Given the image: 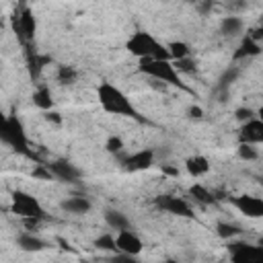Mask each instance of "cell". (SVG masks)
<instances>
[{"mask_svg":"<svg viewBox=\"0 0 263 263\" xmlns=\"http://www.w3.org/2000/svg\"><path fill=\"white\" fill-rule=\"evenodd\" d=\"M115 245H117V253L132 255V257L140 255L142 249H144L142 238H140L136 232H132V230H121V232H117V236H115Z\"/></svg>","mask_w":263,"mask_h":263,"instance_id":"obj_10","label":"cell"},{"mask_svg":"<svg viewBox=\"0 0 263 263\" xmlns=\"http://www.w3.org/2000/svg\"><path fill=\"white\" fill-rule=\"evenodd\" d=\"M105 222L109 224V228L121 232V230H129V220L125 214L117 212V210H107L105 212Z\"/></svg>","mask_w":263,"mask_h":263,"instance_id":"obj_19","label":"cell"},{"mask_svg":"<svg viewBox=\"0 0 263 263\" xmlns=\"http://www.w3.org/2000/svg\"><path fill=\"white\" fill-rule=\"evenodd\" d=\"M261 27H263V25H261Z\"/></svg>","mask_w":263,"mask_h":263,"instance_id":"obj_44","label":"cell"},{"mask_svg":"<svg viewBox=\"0 0 263 263\" xmlns=\"http://www.w3.org/2000/svg\"><path fill=\"white\" fill-rule=\"evenodd\" d=\"M0 138H2V142L8 144L14 152L25 154V156H33V152L29 150V140H27L23 121H21L16 115H6V117L2 119Z\"/></svg>","mask_w":263,"mask_h":263,"instance_id":"obj_4","label":"cell"},{"mask_svg":"<svg viewBox=\"0 0 263 263\" xmlns=\"http://www.w3.org/2000/svg\"><path fill=\"white\" fill-rule=\"evenodd\" d=\"M230 201L247 218H263V199L261 197H255V195H238V197H230Z\"/></svg>","mask_w":263,"mask_h":263,"instance_id":"obj_9","label":"cell"},{"mask_svg":"<svg viewBox=\"0 0 263 263\" xmlns=\"http://www.w3.org/2000/svg\"><path fill=\"white\" fill-rule=\"evenodd\" d=\"M261 53V45L257 43V41H253L249 35L240 41V45L234 49V53H232V60H245V58H255V55H259Z\"/></svg>","mask_w":263,"mask_h":263,"instance_id":"obj_14","label":"cell"},{"mask_svg":"<svg viewBox=\"0 0 263 263\" xmlns=\"http://www.w3.org/2000/svg\"><path fill=\"white\" fill-rule=\"evenodd\" d=\"M95 247L101 249V251H117V245H115V236L113 234H101L95 240Z\"/></svg>","mask_w":263,"mask_h":263,"instance_id":"obj_27","label":"cell"},{"mask_svg":"<svg viewBox=\"0 0 263 263\" xmlns=\"http://www.w3.org/2000/svg\"><path fill=\"white\" fill-rule=\"evenodd\" d=\"M156 205L168 214L181 216V218H193V210L191 205L183 199V197H175V195H160L156 197Z\"/></svg>","mask_w":263,"mask_h":263,"instance_id":"obj_8","label":"cell"},{"mask_svg":"<svg viewBox=\"0 0 263 263\" xmlns=\"http://www.w3.org/2000/svg\"><path fill=\"white\" fill-rule=\"evenodd\" d=\"M111 263H140L136 257H132V255H123V253H119V255H115L113 259H111Z\"/></svg>","mask_w":263,"mask_h":263,"instance_id":"obj_34","label":"cell"},{"mask_svg":"<svg viewBox=\"0 0 263 263\" xmlns=\"http://www.w3.org/2000/svg\"><path fill=\"white\" fill-rule=\"evenodd\" d=\"M43 117H45V121H47V123L62 125V115H60L58 111H53V109H51V111H45V113H43Z\"/></svg>","mask_w":263,"mask_h":263,"instance_id":"obj_33","label":"cell"},{"mask_svg":"<svg viewBox=\"0 0 263 263\" xmlns=\"http://www.w3.org/2000/svg\"><path fill=\"white\" fill-rule=\"evenodd\" d=\"M228 249H230V263H263V249L259 245L232 242Z\"/></svg>","mask_w":263,"mask_h":263,"instance_id":"obj_7","label":"cell"},{"mask_svg":"<svg viewBox=\"0 0 263 263\" xmlns=\"http://www.w3.org/2000/svg\"><path fill=\"white\" fill-rule=\"evenodd\" d=\"M23 220H25V226L27 228H35L37 222H39V218H23Z\"/></svg>","mask_w":263,"mask_h":263,"instance_id":"obj_36","label":"cell"},{"mask_svg":"<svg viewBox=\"0 0 263 263\" xmlns=\"http://www.w3.org/2000/svg\"><path fill=\"white\" fill-rule=\"evenodd\" d=\"M257 117H259V119H261V121H263V105H261V107H259V109H257Z\"/></svg>","mask_w":263,"mask_h":263,"instance_id":"obj_40","label":"cell"},{"mask_svg":"<svg viewBox=\"0 0 263 263\" xmlns=\"http://www.w3.org/2000/svg\"><path fill=\"white\" fill-rule=\"evenodd\" d=\"M152 162H154V152L150 148L138 150V152H134V154L123 158V166L127 171H146V168L152 166Z\"/></svg>","mask_w":263,"mask_h":263,"instance_id":"obj_12","label":"cell"},{"mask_svg":"<svg viewBox=\"0 0 263 263\" xmlns=\"http://www.w3.org/2000/svg\"><path fill=\"white\" fill-rule=\"evenodd\" d=\"M125 49H127L132 55H136L138 60H142V58H152V60H158V62H173L168 47L162 45L160 41H156V39H154L150 33H146V31H136V33L127 39Z\"/></svg>","mask_w":263,"mask_h":263,"instance_id":"obj_2","label":"cell"},{"mask_svg":"<svg viewBox=\"0 0 263 263\" xmlns=\"http://www.w3.org/2000/svg\"><path fill=\"white\" fill-rule=\"evenodd\" d=\"M90 205L92 203L88 201V197H68L60 203V208L66 210L68 214H86L90 210Z\"/></svg>","mask_w":263,"mask_h":263,"instance_id":"obj_17","label":"cell"},{"mask_svg":"<svg viewBox=\"0 0 263 263\" xmlns=\"http://www.w3.org/2000/svg\"><path fill=\"white\" fill-rule=\"evenodd\" d=\"M164 263H179V261H175V259H166Z\"/></svg>","mask_w":263,"mask_h":263,"instance_id":"obj_42","label":"cell"},{"mask_svg":"<svg viewBox=\"0 0 263 263\" xmlns=\"http://www.w3.org/2000/svg\"><path fill=\"white\" fill-rule=\"evenodd\" d=\"M189 117H191V119H201V117H203V109L197 107V105H191V107H189Z\"/></svg>","mask_w":263,"mask_h":263,"instance_id":"obj_35","label":"cell"},{"mask_svg":"<svg viewBox=\"0 0 263 263\" xmlns=\"http://www.w3.org/2000/svg\"><path fill=\"white\" fill-rule=\"evenodd\" d=\"M51 62V58L49 55H39V53H29L27 55V68H29V74H31V78L33 80H37L39 78V74H41V70H43V66H47Z\"/></svg>","mask_w":263,"mask_h":263,"instance_id":"obj_18","label":"cell"},{"mask_svg":"<svg viewBox=\"0 0 263 263\" xmlns=\"http://www.w3.org/2000/svg\"><path fill=\"white\" fill-rule=\"evenodd\" d=\"M12 214L21 216V218H43L45 212L39 203L37 197H33L27 191H12Z\"/></svg>","mask_w":263,"mask_h":263,"instance_id":"obj_5","label":"cell"},{"mask_svg":"<svg viewBox=\"0 0 263 263\" xmlns=\"http://www.w3.org/2000/svg\"><path fill=\"white\" fill-rule=\"evenodd\" d=\"M16 245H18V249H23V251H27V253H37V251H43V249H45V242H43L39 236L31 234V232L18 234Z\"/></svg>","mask_w":263,"mask_h":263,"instance_id":"obj_16","label":"cell"},{"mask_svg":"<svg viewBox=\"0 0 263 263\" xmlns=\"http://www.w3.org/2000/svg\"><path fill=\"white\" fill-rule=\"evenodd\" d=\"M236 78H238V68L230 66V68H226V70H224V74H222V76H220V80H218V90L222 92V99H220V101H224L226 90L230 88V84H232Z\"/></svg>","mask_w":263,"mask_h":263,"instance_id":"obj_22","label":"cell"},{"mask_svg":"<svg viewBox=\"0 0 263 263\" xmlns=\"http://www.w3.org/2000/svg\"><path fill=\"white\" fill-rule=\"evenodd\" d=\"M261 25H263V14H261Z\"/></svg>","mask_w":263,"mask_h":263,"instance_id":"obj_43","label":"cell"},{"mask_svg":"<svg viewBox=\"0 0 263 263\" xmlns=\"http://www.w3.org/2000/svg\"><path fill=\"white\" fill-rule=\"evenodd\" d=\"M58 242L62 245V249H66V251H72V247H70V245H68V242L64 240V238H58Z\"/></svg>","mask_w":263,"mask_h":263,"instance_id":"obj_38","label":"cell"},{"mask_svg":"<svg viewBox=\"0 0 263 263\" xmlns=\"http://www.w3.org/2000/svg\"><path fill=\"white\" fill-rule=\"evenodd\" d=\"M105 150L111 152V154H117L123 150V140L119 136H109L107 142H105Z\"/></svg>","mask_w":263,"mask_h":263,"instance_id":"obj_29","label":"cell"},{"mask_svg":"<svg viewBox=\"0 0 263 263\" xmlns=\"http://www.w3.org/2000/svg\"><path fill=\"white\" fill-rule=\"evenodd\" d=\"M166 47H168V51H171L173 62H177V60H185V58H191V49H189V45H187L185 41H171Z\"/></svg>","mask_w":263,"mask_h":263,"instance_id":"obj_24","label":"cell"},{"mask_svg":"<svg viewBox=\"0 0 263 263\" xmlns=\"http://www.w3.org/2000/svg\"><path fill=\"white\" fill-rule=\"evenodd\" d=\"M55 78H58L60 84H74L76 78H78V72H76V68H72V66H58Z\"/></svg>","mask_w":263,"mask_h":263,"instance_id":"obj_26","label":"cell"},{"mask_svg":"<svg viewBox=\"0 0 263 263\" xmlns=\"http://www.w3.org/2000/svg\"><path fill=\"white\" fill-rule=\"evenodd\" d=\"M210 8H212V2H201V4H197V10L203 12V14H205Z\"/></svg>","mask_w":263,"mask_h":263,"instance_id":"obj_37","label":"cell"},{"mask_svg":"<svg viewBox=\"0 0 263 263\" xmlns=\"http://www.w3.org/2000/svg\"><path fill=\"white\" fill-rule=\"evenodd\" d=\"M12 29H14L16 37L23 43L33 41L35 31H37V18H35V14H33V10L29 6H21V10L14 12V16H12Z\"/></svg>","mask_w":263,"mask_h":263,"instance_id":"obj_6","label":"cell"},{"mask_svg":"<svg viewBox=\"0 0 263 263\" xmlns=\"http://www.w3.org/2000/svg\"><path fill=\"white\" fill-rule=\"evenodd\" d=\"M257 245H259V247H261V249H263V234H261V236H259V240H257Z\"/></svg>","mask_w":263,"mask_h":263,"instance_id":"obj_41","label":"cell"},{"mask_svg":"<svg viewBox=\"0 0 263 263\" xmlns=\"http://www.w3.org/2000/svg\"><path fill=\"white\" fill-rule=\"evenodd\" d=\"M242 230H240V226H236V224H230V222H218L216 224V234L220 236V238H234V236H238Z\"/></svg>","mask_w":263,"mask_h":263,"instance_id":"obj_25","label":"cell"},{"mask_svg":"<svg viewBox=\"0 0 263 263\" xmlns=\"http://www.w3.org/2000/svg\"><path fill=\"white\" fill-rule=\"evenodd\" d=\"M238 158H242V160H257L259 152L251 144H238Z\"/></svg>","mask_w":263,"mask_h":263,"instance_id":"obj_28","label":"cell"},{"mask_svg":"<svg viewBox=\"0 0 263 263\" xmlns=\"http://www.w3.org/2000/svg\"><path fill=\"white\" fill-rule=\"evenodd\" d=\"M47 166L53 173V177L60 179V181H76L80 177V171L72 162H68V160H53Z\"/></svg>","mask_w":263,"mask_h":263,"instance_id":"obj_13","label":"cell"},{"mask_svg":"<svg viewBox=\"0 0 263 263\" xmlns=\"http://www.w3.org/2000/svg\"><path fill=\"white\" fill-rule=\"evenodd\" d=\"M173 66L177 68V72H185V74H193L195 72V62L191 58L177 60V62H173Z\"/></svg>","mask_w":263,"mask_h":263,"instance_id":"obj_30","label":"cell"},{"mask_svg":"<svg viewBox=\"0 0 263 263\" xmlns=\"http://www.w3.org/2000/svg\"><path fill=\"white\" fill-rule=\"evenodd\" d=\"M185 168H187V173L191 177L197 179V177H203L210 171V160L205 156H201V154H195V156H191V158L185 160Z\"/></svg>","mask_w":263,"mask_h":263,"instance_id":"obj_15","label":"cell"},{"mask_svg":"<svg viewBox=\"0 0 263 263\" xmlns=\"http://www.w3.org/2000/svg\"><path fill=\"white\" fill-rule=\"evenodd\" d=\"M238 144H263V121L259 117L247 121L238 129Z\"/></svg>","mask_w":263,"mask_h":263,"instance_id":"obj_11","label":"cell"},{"mask_svg":"<svg viewBox=\"0 0 263 263\" xmlns=\"http://www.w3.org/2000/svg\"><path fill=\"white\" fill-rule=\"evenodd\" d=\"M97 97H99V103L101 107L107 111V113H113V115H125V117H134V119H140V113L136 111V107L132 105V101L127 99V95L117 88L115 84L111 82H101L99 88H97Z\"/></svg>","mask_w":263,"mask_h":263,"instance_id":"obj_1","label":"cell"},{"mask_svg":"<svg viewBox=\"0 0 263 263\" xmlns=\"http://www.w3.org/2000/svg\"><path fill=\"white\" fill-rule=\"evenodd\" d=\"M242 27H245L242 18H238V16H224L222 23H220V33L226 35V37H234V35H238L242 31Z\"/></svg>","mask_w":263,"mask_h":263,"instance_id":"obj_21","label":"cell"},{"mask_svg":"<svg viewBox=\"0 0 263 263\" xmlns=\"http://www.w3.org/2000/svg\"><path fill=\"white\" fill-rule=\"evenodd\" d=\"M189 193H191V197H195V201L201 203V205H210V203L216 201V197H214L203 185H199V183L191 185V187H189Z\"/></svg>","mask_w":263,"mask_h":263,"instance_id":"obj_23","label":"cell"},{"mask_svg":"<svg viewBox=\"0 0 263 263\" xmlns=\"http://www.w3.org/2000/svg\"><path fill=\"white\" fill-rule=\"evenodd\" d=\"M35 179H43V181H51L53 179V173L49 171V166L47 164H37L35 168H33V173H31Z\"/></svg>","mask_w":263,"mask_h":263,"instance_id":"obj_32","label":"cell"},{"mask_svg":"<svg viewBox=\"0 0 263 263\" xmlns=\"http://www.w3.org/2000/svg\"><path fill=\"white\" fill-rule=\"evenodd\" d=\"M162 171H164V173H168V175H177V171H175V168H171V166H162Z\"/></svg>","mask_w":263,"mask_h":263,"instance_id":"obj_39","label":"cell"},{"mask_svg":"<svg viewBox=\"0 0 263 263\" xmlns=\"http://www.w3.org/2000/svg\"><path fill=\"white\" fill-rule=\"evenodd\" d=\"M138 70L146 76H152L160 82H166L175 88H181V90H189L183 82H181V76L177 72V68L173 66V62H158V60H152V58H142L138 60Z\"/></svg>","mask_w":263,"mask_h":263,"instance_id":"obj_3","label":"cell"},{"mask_svg":"<svg viewBox=\"0 0 263 263\" xmlns=\"http://www.w3.org/2000/svg\"><path fill=\"white\" fill-rule=\"evenodd\" d=\"M33 105L39 107L43 113H45V111H51V107H53L51 90H49L47 86H39V88L33 92Z\"/></svg>","mask_w":263,"mask_h":263,"instance_id":"obj_20","label":"cell"},{"mask_svg":"<svg viewBox=\"0 0 263 263\" xmlns=\"http://www.w3.org/2000/svg\"><path fill=\"white\" fill-rule=\"evenodd\" d=\"M234 117H236L240 123H247V121L255 119V117H257V113H255L253 109H249V107H238V109L234 111Z\"/></svg>","mask_w":263,"mask_h":263,"instance_id":"obj_31","label":"cell"}]
</instances>
